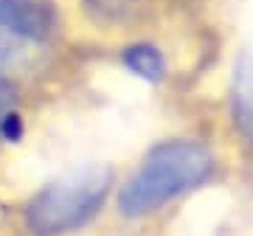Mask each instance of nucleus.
I'll use <instances>...</instances> for the list:
<instances>
[{"mask_svg": "<svg viewBox=\"0 0 253 236\" xmlns=\"http://www.w3.org/2000/svg\"><path fill=\"white\" fill-rule=\"evenodd\" d=\"M101 20H116V23H126L135 14H141V9L146 6V0H87Z\"/></svg>", "mask_w": 253, "mask_h": 236, "instance_id": "423d86ee", "label": "nucleus"}, {"mask_svg": "<svg viewBox=\"0 0 253 236\" xmlns=\"http://www.w3.org/2000/svg\"><path fill=\"white\" fill-rule=\"evenodd\" d=\"M214 172V157L197 141H166L144 157L129 183L121 189L118 205L126 217H144L177 194L200 186Z\"/></svg>", "mask_w": 253, "mask_h": 236, "instance_id": "f257e3e1", "label": "nucleus"}, {"mask_svg": "<svg viewBox=\"0 0 253 236\" xmlns=\"http://www.w3.org/2000/svg\"><path fill=\"white\" fill-rule=\"evenodd\" d=\"M113 172L104 166H84L48 183L28 202L26 222L34 236H65L90 222L107 200Z\"/></svg>", "mask_w": 253, "mask_h": 236, "instance_id": "f03ea898", "label": "nucleus"}, {"mask_svg": "<svg viewBox=\"0 0 253 236\" xmlns=\"http://www.w3.org/2000/svg\"><path fill=\"white\" fill-rule=\"evenodd\" d=\"M121 59L135 76H141L146 82H161L166 73V62H163L161 51L152 45H129L121 54Z\"/></svg>", "mask_w": 253, "mask_h": 236, "instance_id": "39448f33", "label": "nucleus"}, {"mask_svg": "<svg viewBox=\"0 0 253 236\" xmlns=\"http://www.w3.org/2000/svg\"><path fill=\"white\" fill-rule=\"evenodd\" d=\"M234 121L239 132L253 144V51L239 59L234 76Z\"/></svg>", "mask_w": 253, "mask_h": 236, "instance_id": "20e7f679", "label": "nucleus"}, {"mask_svg": "<svg viewBox=\"0 0 253 236\" xmlns=\"http://www.w3.org/2000/svg\"><path fill=\"white\" fill-rule=\"evenodd\" d=\"M3 118H6V84L0 82V124H3Z\"/></svg>", "mask_w": 253, "mask_h": 236, "instance_id": "0eeeda50", "label": "nucleus"}, {"mask_svg": "<svg viewBox=\"0 0 253 236\" xmlns=\"http://www.w3.org/2000/svg\"><path fill=\"white\" fill-rule=\"evenodd\" d=\"M56 14L48 0H0V68H11L51 42Z\"/></svg>", "mask_w": 253, "mask_h": 236, "instance_id": "7ed1b4c3", "label": "nucleus"}]
</instances>
